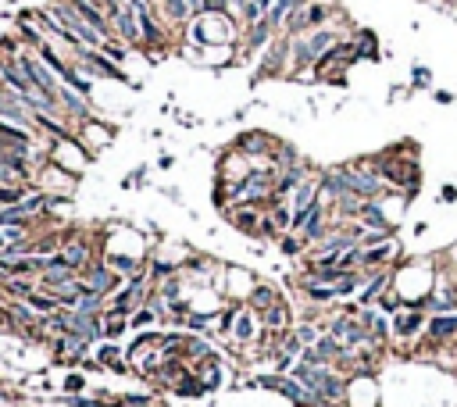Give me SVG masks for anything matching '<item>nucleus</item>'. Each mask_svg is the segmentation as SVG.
Here are the masks:
<instances>
[{"label": "nucleus", "instance_id": "obj_1", "mask_svg": "<svg viewBox=\"0 0 457 407\" xmlns=\"http://www.w3.org/2000/svg\"><path fill=\"white\" fill-rule=\"evenodd\" d=\"M332 43H336V33H332V29H315L308 40H297V43H293V65H297V68L315 65Z\"/></svg>", "mask_w": 457, "mask_h": 407}, {"label": "nucleus", "instance_id": "obj_2", "mask_svg": "<svg viewBox=\"0 0 457 407\" xmlns=\"http://www.w3.org/2000/svg\"><path fill=\"white\" fill-rule=\"evenodd\" d=\"M258 386L283 393V396H286V400H293L297 407H311V403H315V396H311V393L293 379V375H258Z\"/></svg>", "mask_w": 457, "mask_h": 407}, {"label": "nucleus", "instance_id": "obj_3", "mask_svg": "<svg viewBox=\"0 0 457 407\" xmlns=\"http://www.w3.org/2000/svg\"><path fill=\"white\" fill-rule=\"evenodd\" d=\"M111 29H115V40H122L125 47H143V33H140V18H136L132 4H125L118 15H111Z\"/></svg>", "mask_w": 457, "mask_h": 407}, {"label": "nucleus", "instance_id": "obj_4", "mask_svg": "<svg viewBox=\"0 0 457 407\" xmlns=\"http://www.w3.org/2000/svg\"><path fill=\"white\" fill-rule=\"evenodd\" d=\"M325 18H329V8L325 4H308V8H300V11H293L286 18V33L290 36H300L304 29H322Z\"/></svg>", "mask_w": 457, "mask_h": 407}, {"label": "nucleus", "instance_id": "obj_5", "mask_svg": "<svg viewBox=\"0 0 457 407\" xmlns=\"http://www.w3.org/2000/svg\"><path fill=\"white\" fill-rule=\"evenodd\" d=\"M443 339H457V311L429 314L425 318V347H436Z\"/></svg>", "mask_w": 457, "mask_h": 407}, {"label": "nucleus", "instance_id": "obj_6", "mask_svg": "<svg viewBox=\"0 0 457 407\" xmlns=\"http://www.w3.org/2000/svg\"><path fill=\"white\" fill-rule=\"evenodd\" d=\"M0 147L19 150V154H33V129H26V125H15V122H4V118H0Z\"/></svg>", "mask_w": 457, "mask_h": 407}, {"label": "nucleus", "instance_id": "obj_7", "mask_svg": "<svg viewBox=\"0 0 457 407\" xmlns=\"http://www.w3.org/2000/svg\"><path fill=\"white\" fill-rule=\"evenodd\" d=\"M61 258H65V261H68V265H72L75 272H83V268H86V265L93 261L90 240H83V236H75V233H72V236L65 240V247H61Z\"/></svg>", "mask_w": 457, "mask_h": 407}, {"label": "nucleus", "instance_id": "obj_8", "mask_svg": "<svg viewBox=\"0 0 457 407\" xmlns=\"http://www.w3.org/2000/svg\"><path fill=\"white\" fill-rule=\"evenodd\" d=\"M72 332L75 336H83V339H90V343H97L100 336H104V314H83V311H72Z\"/></svg>", "mask_w": 457, "mask_h": 407}, {"label": "nucleus", "instance_id": "obj_9", "mask_svg": "<svg viewBox=\"0 0 457 407\" xmlns=\"http://www.w3.org/2000/svg\"><path fill=\"white\" fill-rule=\"evenodd\" d=\"M382 293H389V272H375V279L361 282V293H357V304L361 307H372Z\"/></svg>", "mask_w": 457, "mask_h": 407}, {"label": "nucleus", "instance_id": "obj_10", "mask_svg": "<svg viewBox=\"0 0 457 407\" xmlns=\"http://www.w3.org/2000/svg\"><path fill=\"white\" fill-rule=\"evenodd\" d=\"M414 332H425V314L421 311H407L393 318V336L396 339H411Z\"/></svg>", "mask_w": 457, "mask_h": 407}, {"label": "nucleus", "instance_id": "obj_11", "mask_svg": "<svg viewBox=\"0 0 457 407\" xmlns=\"http://www.w3.org/2000/svg\"><path fill=\"white\" fill-rule=\"evenodd\" d=\"M308 247H315L318 240H325V208L318 204V208L308 215V222H304V236H300Z\"/></svg>", "mask_w": 457, "mask_h": 407}, {"label": "nucleus", "instance_id": "obj_12", "mask_svg": "<svg viewBox=\"0 0 457 407\" xmlns=\"http://www.w3.org/2000/svg\"><path fill=\"white\" fill-rule=\"evenodd\" d=\"M311 0H272V8L265 11V18L272 22V26H283L293 11H300V8H308Z\"/></svg>", "mask_w": 457, "mask_h": 407}, {"label": "nucleus", "instance_id": "obj_13", "mask_svg": "<svg viewBox=\"0 0 457 407\" xmlns=\"http://www.w3.org/2000/svg\"><path fill=\"white\" fill-rule=\"evenodd\" d=\"M357 218H361L364 229H372V226H375V229H389V226H386V215H382V208H379L375 200H361V204H357Z\"/></svg>", "mask_w": 457, "mask_h": 407}, {"label": "nucleus", "instance_id": "obj_14", "mask_svg": "<svg viewBox=\"0 0 457 407\" xmlns=\"http://www.w3.org/2000/svg\"><path fill=\"white\" fill-rule=\"evenodd\" d=\"M275 300H283V297H279L272 286H265V282H261V286H254V290H251V297H247V304H251V311H254V314H265Z\"/></svg>", "mask_w": 457, "mask_h": 407}, {"label": "nucleus", "instance_id": "obj_15", "mask_svg": "<svg viewBox=\"0 0 457 407\" xmlns=\"http://www.w3.org/2000/svg\"><path fill=\"white\" fill-rule=\"evenodd\" d=\"M290 318H293V314H290V304H286V300H275V304L261 314V322H265L268 329H290Z\"/></svg>", "mask_w": 457, "mask_h": 407}, {"label": "nucleus", "instance_id": "obj_16", "mask_svg": "<svg viewBox=\"0 0 457 407\" xmlns=\"http://www.w3.org/2000/svg\"><path fill=\"white\" fill-rule=\"evenodd\" d=\"M233 336H236L240 343H247V339H254V336H258V318H254V311H240V314H236V322H233Z\"/></svg>", "mask_w": 457, "mask_h": 407}, {"label": "nucleus", "instance_id": "obj_17", "mask_svg": "<svg viewBox=\"0 0 457 407\" xmlns=\"http://www.w3.org/2000/svg\"><path fill=\"white\" fill-rule=\"evenodd\" d=\"M233 226H236V229H243V233H258V226H261V215H258V208H251V204H243V208H236V211H233Z\"/></svg>", "mask_w": 457, "mask_h": 407}, {"label": "nucleus", "instance_id": "obj_18", "mask_svg": "<svg viewBox=\"0 0 457 407\" xmlns=\"http://www.w3.org/2000/svg\"><path fill=\"white\" fill-rule=\"evenodd\" d=\"M304 297L311 304H329V300H336V286H329V282H308L304 279Z\"/></svg>", "mask_w": 457, "mask_h": 407}, {"label": "nucleus", "instance_id": "obj_19", "mask_svg": "<svg viewBox=\"0 0 457 407\" xmlns=\"http://www.w3.org/2000/svg\"><path fill=\"white\" fill-rule=\"evenodd\" d=\"M26 304H29V307H33L36 314H54V311L61 307V304H58V300H54V297H51L47 290H33V293L26 297Z\"/></svg>", "mask_w": 457, "mask_h": 407}, {"label": "nucleus", "instance_id": "obj_20", "mask_svg": "<svg viewBox=\"0 0 457 407\" xmlns=\"http://www.w3.org/2000/svg\"><path fill=\"white\" fill-rule=\"evenodd\" d=\"M300 182H304V168H300V164H290V168L279 175V182H275V196H283V193L297 189Z\"/></svg>", "mask_w": 457, "mask_h": 407}, {"label": "nucleus", "instance_id": "obj_21", "mask_svg": "<svg viewBox=\"0 0 457 407\" xmlns=\"http://www.w3.org/2000/svg\"><path fill=\"white\" fill-rule=\"evenodd\" d=\"M393 254V247L389 243H379V247H361V265L364 268H379L386 258Z\"/></svg>", "mask_w": 457, "mask_h": 407}, {"label": "nucleus", "instance_id": "obj_22", "mask_svg": "<svg viewBox=\"0 0 457 407\" xmlns=\"http://www.w3.org/2000/svg\"><path fill=\"white\" fill-rule=\"evenodd\" d=\"M125 329H129V318H125V314L104 311V336H107V339H118Z\"/></svg>", "mask_w": 457, "mask_h": 407}, {"label": "nucleus", "instance_id": "obj_23", "mask_svg": "<svg viewBox=\"0 0 457 407\" xmlns=\"http://www.w3.org/2000/svg\"><path fill=\"white\" fill-rule=\"evenodd\" d=\"M161 8H164V15H168L172 22H186V18L193 15L189 0H161Z\"/></svg>", "mask_w": 457, "mask_h": 407}, {"label": "nucleus", "instance_id": "obj_24", "mask_svg": "<svg viewBox=\"0 0 457 407\" xmlns=\"http://www.w3.org/2000/svg\"><path fill=\"white\" fill-rule=\"evenodd\" d=\"M361 282H364V275H361L357 268H354V272H347V275H343V279L336 282V297L343 300V297H350V293H357V290H361Z\"/></svg>", "mask_w": 457, "mask_h": 407}, {"label": "nucleus", "instance_id": "obj_25", "mask_svg": "<svg viewBox=\"0 0 457 407\" xmlns=\"http://www.w3.org/2000/svg\"><path fill=\"white\" fill-rule=\"evenodd\" d=\"M150 322H157V311H154V307H147V304H143V307H136V311L129 314V329H147Z\"/></svg>", "mask_w": 457, "mask_h": 407}, {"label": "nucleus", "instance_id": "obj_26", "mask_svg": "<svg viewBox=\"0 0 457 407\" xmlns=\"http://www.w3.org/2000/svg\"><path fill=\"white\" fill-rule=\"evenodd\" d=\"M97 357H100V364H104V368H115V364L122 361V347H118L115 339H107V343L100 347V354H97Z\"/></svg>", "mask_w": 457, "mask_h": 407}, {"label": "nucleus", "instance_id": "obj_27", "mask_svg": "<svg viewBox=\"0 0 457 407\" xmlns=\"http://www.w3.org/2000/svg\"><path fill=\"white\" fill-rule=\"evenodd\" d=\"M304 350V343L297 339V332H283L279 336V354H286V357H297Z\"/></svg>", "mask_w": 457, "mask_h": 407}, {"label": "nucleus", "instance_id": "obj_28", "mask_svg": "<svg viewBox=\"0 0 457 407\" xmlns=\"http://www.w3.org/2000/svg\"><path fill=\"white\" fill-rule=\"evenodd\" d=\"M279 247H283V254H286V258H297V254H300L308 243H304V240H297V236H290V233H283Z\"/></svg>", "mask_w": 457, "mask_h": 407}, {"label": "nucleus", "instance_id": "obj_29", "mask_svg": "<svg viewBox=\"0 0 457 407\" xmlns=\"http://www.w3.org/2000/svg\"><path fill=\"white\" fill-rule=\"evenodd\" d=\"M297 339H300L304 347H315V343H318V329H311V325H297Z\"/></svg>", "mask_w": 457, "mask_h": 407}, {"label": "nucleus", "instance_id": "obj_30", "mask_svg": "<svg viewBox=\"0 0 457 407\" xmlns=\"http://www.w3.org/2000/svg\"><path fill=\"white\" fill-rule=\"evenodd\" d=\"M182 325H186L189 332H204V329H207V314H189V318H182Z\"/></svg>", "mask_w": 457, "mask_h": 407}, {"label": "nucleus", "instance_id": "obj_31", "mask_svg": "<svg viewBox=\"0 0 457 407\" xmlns=\"http://www.w3.org/2000/svg\"><path fill=\"white\" fill-rule=\"evenodd\" d=\"M204 389H207L204 382H179V386H175V393H182V396H200Z\"/></svg>", "mask_w": 457, "mask_h": 407}, {"label": "nucleus", "instance_id": "obj_32", "mask_svg": "<svg viewBox=\"0 0 457 407\" xmlns=\"http://www.w3.org/2000/svg\"><path fill=\"white\" fill-rule=\"evenodd\" d=\"M83 386H86V379H83V375H79V371H72V375H68V379H65V389H68V393H79V389H83Z\"/></svg>", "mask_w": 457, "mask_h": 407}, {"label": "nucleus", "instance_id": "obj_33", "mask_svg": "<svg viewBox=\"0 0 457 407\" xmlns=\"http://www.w3.org/2000/svg\"><path fill=\"white\" fill-rule=\"evenodd\" d=\"M290 218H293V211H286V208H275V222H279L283 229H290Z\"/></svg>", "mask_w": 457, "mask_h": 407}, {"label": "nucleus", "instance_id": "obj_34", "mask_svg": "<svg viewBox=\"0 0 457 407\" xmlns=\"http://www.w3.org/2000/svg\"><path fill=\"white\" fill-rule=\"evenodd\" d=\"M258 229H261V233H265V236H275V226H272V222H268V218H261V226H258Z\"/></svg>", "mask_w": 457, "mask_h": 407}, {"label": "nucleus", "instance_id": "obj_35", "mask_svg": "<svg viewBox=\"0 0 457 407\" xmlns=\"http://www.w3.org/2000/svg\"><path fill=\"white\" fill-rule=\"evenodd\" d=\"M414 83H418V86L429 83V72H425V68H414Z\"/></svg>", "mask_w": 457, "mask_h": 407}, {"label": "nucleus", "instance_id": "obj_36", "mask_svg": "<svg viewBox=\"0 0 457 407\" xmlns=\"http://www.w3.org/2000/svg\"><path fill=\"white\" fill-rule=\"evenodd\" d=\"M439 196H443V200H446V204H450V200H453V196H457V189H453V186H443V193H439Z\"/></svg>", "mask_w": 457, "mask_h": 407}, {"label": "nucleus", "instance_id": "obj_37", "mask_svg": "<svg viewBox=\"0 0 457 407\" xmlns=\"http://www.w3.org/2000/svg\"><path fill=\"white\" fill-rule=\"evenodd\" d=\"M247 4L251 0H228V8H240V11H247Z\"/></svg>", "mask_w": 457, "mask_h": 407}, {"label": "nucleus", "instance_id": "obj_38", "mask_svg": "<svg viewBox=\"0 0 457 407\" xmlns=\"http://www.w3.org/2000/svg\"><path fill=\"white\" fill-rule=\"evenodd\" d=\"M8 247V236H4V229H0V250H4Z\"/></svg>", "mask_w": 457, "mask_h": 407}, {"label": "nucleus", "instance_id": "obj_39", "mask_svg": "<svg viewBox=\"0 0 457 407\" xmlns=\"http://www.w3.org/2000/svg\"><path fill=\"white\" fill-rule=\"evenodd\" d=\"M453 293H457V286H453Z\"/></svg>", "mask_w": 457, "mask_h": 407}]
</instances>
